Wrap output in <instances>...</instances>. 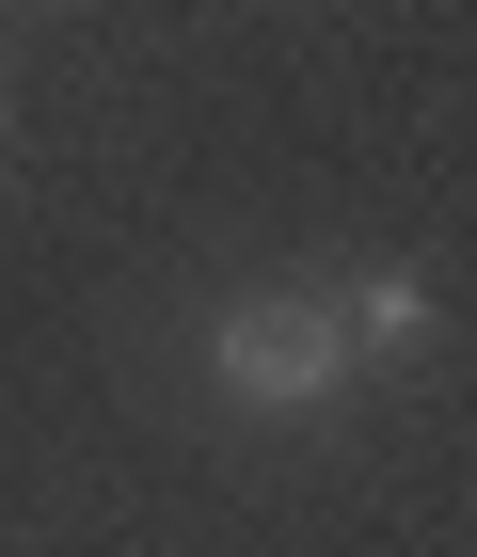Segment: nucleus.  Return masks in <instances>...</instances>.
Instances as JSON below:
<instances>
[{"instance_id":"obj_1","label":"nucleus","mask_w":477,"mask_h":557,"mask_svg":"<svg viewBox=\"0 0 477 557\" xmlns=\"http://www.w3.org/2000/svg\"><path fill=\"white\" fill-rule=\"evenodd\" d=\"M208 367H223V398H255V414H318V398L350 383V350H335V302H303V287H255V302H223V319H208Z\"/></svg>"},{"instance_id":"obj_2","label":"nucleus","mask_w":477,"mask_h":557,"mask_svg":"<svg viewBox=\"0 0 477 557\" xmlns=\"http://www.w3.org/2000/svg\"><path fill=\"white\" fill-rule=\"evenodd\" d=\"M335 350H350V367H366V350H382V367L430 350V271H366V287L335 302Z\"/></svg>"}]
</instances>
